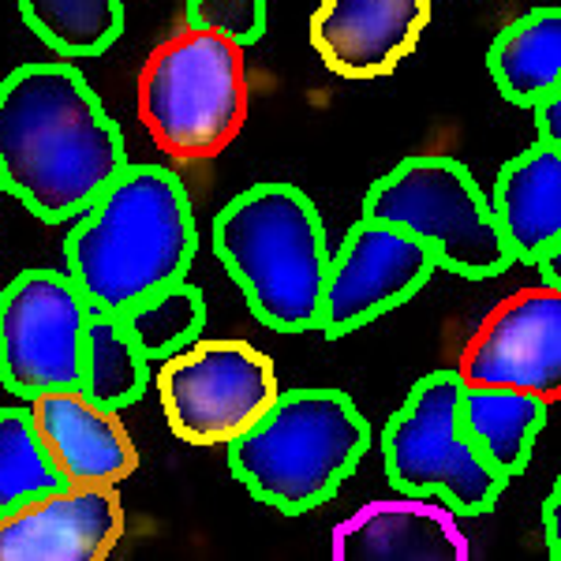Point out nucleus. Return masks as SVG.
<instances>
[{
  "label": "nucleus",
  "instance_id": "1",
  "mask_svg": "<svg viewBox=\"0 0 561 561\" xmlns=\"http://www.w3.org/2000/svg\"><path fill=\"white\" fill-rule=\"evenodd\" d=\"M121 124L68 60L0 79V192L45 225L76 221L128 169Z\"/></svg>",
  "mask_w": 561,
  "mask_h": 561
},
{
  "label": "nucleus",
  "instance_id": "2",
  "mask_svg": "<svg viewBox=\"0 0 561 561\" xmlns=\"http://www.w3.org/2000/svg\"><path fill=\"white\" fill-rule=\"evenodd\" d=\"M198 225L187 187L165 165H128L65 240V274L87 307L124 314L161 288L187 280Z\"/></svg>",
  "mask_w": 561,
  "mask_h": 561
},
{
  "label": "nucleus",
  "instance_id": "3",
  "mask_svg": "<svg viewBox=\"0 0 561 561\" xmlns=\"http://www.w3.org/2000/svg\"><path fill=\"white\" fill-rule=\"evenodd\" d=\"M210 240L262 325L277 333L319 330L330 248L311 195L285 180L251 184L214 217Z\"/></svg>",
  "mask_w": 561,
  "mask_h": 561
},
{
  "label": "nucleus",
  "instance_id": "4",
  "mask_svg": "<svg viewBox=\"0 0 561 561\" xmlns=\"http://www.w3.org/2000/svg\"><path fill=\"white\" fill-rule=\"evenodd\" d=\"M370 449V423L341 389H280L262 420L225 446L243 491L285 517L330 502Z\"/></svg>",
  "mask_w": 561,
  "mask_h": 561
},
{
  "label": "nucleus",
  "instance_id": "5",
  "mask_svg": "<svg viewBox=\"0 0 561 561\" xmlns=\"http://www.w3.org/2000/svg\"><path fill=\"white\" fill-rule=\"evenodd\" d=\"M139 121L173 161H210L248 124V60L237 42L210 31H176L153 45L135 83Z\"/></svg>",
  "mask_w": 561,
  "mask_h": 561
},
{
  "label": "nucleus",
  "instance_id": "6",
  "mask_svg": "<svg viewBox=\"0 0 561 561\" xmlns=\"http://www.w3.org/2000/svg\"><path fill=\"white\" fill-rule=\"evenodd\" d=\"M359 217L409 229L438 259V270L486 280L513 266L491 203L472 169L449 153H415L367 187Z\"/></svg>",
  "mask_w": 561,
  "mask_h": 561
},
{
  "label": "nucleus",
  "instance_id": "7",
  "mask_svg": "<svg viewBox=\"0 0 561 561\" xmlns=\"http://www.w3.org/2000/svg\"><path fill=\"white\" fill-rule=\"evenodd\" d=\"M465 382L457 370H431L409 389L382 431L389 486L409 497H438L457 517H483L510 483L476 454L457 427Z\"/></svg>",
  "mask_w": 561,
  "mask_h": 561
},
{
  "label": "nucleus",
  "instance_id": "8",
  "mask_svg": "<svg viewBox=\"0 0 561 561\" xmlns=\"http://www.w3.org/2000/svg\"><path fill=\"white\" fill-rule=\"evenodd\" d=\"M169 431L198 449L229 446L277 401L274 359L251 341H192L153 378Z\"/></svg>",
  "mask_w": 561,
  "mask_h": 561
},
{
  "label": "nucleus",
  "instance_id": "9",
  "mask_svg": "<svg viewBox=\"0 0 561 561\" xmlns=\"http://www.w3.org/2000/svg\"><path fill=\"white\" fill-rule=\"evenodd\" d=\"M87 300L65 270H23L0 293V386L20 401L83 378Z\"/></svg>",
  "mask_w": 561,
  "mask_h": 561
},
{
  "label": "nucleus",
  "instance_id": "10",
  "mask_svg": "<svg viewBox=\"0 0 561 561\" xmlns=\"http://www.w3.org/2000/svg\"><path fill=\"white\" fill-rule=\"evenodd\" d=\"M438 274V259L409 229L359 217L330 255L322 285L319 330L330 341L397 311Z\"/></svg>",
  "mask_w": 561,
  "mask_h": 561
},
{
  "label": "nucleus",
  "instance_id": "11",
  "mask_svg": "<svg viewBox=\"0 0 561 561\" xmlns=\"http://www.w3.org/2000/svg\"><path fill=\"white\" fill-rule=\"evenodd\" d=\"M468 389H524L547 404L561 397V288L528 285L497 300L457 356Z\"/></svg>",
  "mask_w": 561,
  "mask_h": 561
},
{
  "label": "nucleus",
  "instance_id": "12",
  "mask_svg": "<svg viewBox=\"0 0 561 561\" xmlns=\"http://www.w3.org/2000/svg\"><path fill=\"white\" fill-rule=\"evenodd\" d=\"M431 26V0H319L307 23L314 57L352 83L393 76Z\"/></svg>",
  "mask_w": 561,
  "mask_h": 561
},
{
  "label": "nucleus",
  "instance_id": "13",
  "mask_svg": "<svg viewBox=\"0 0 561 561\" xmlns=\"http://www.w3.org/2000/svg\"><path fill=\"white\" fill-rule=\"evenodd\" d=\"M116 486H60L0 517V561H102L124 539Z\"/></svg>",
  "mask_w": 561,
  "mask_h": 561
},
{
  "label": "nucleus",
  "instance_id": "14",
  "mask_svg": "<svg viewBox=\"0 0 561 561\" xmlns=\"http://www.w3.org/2000/svg\"><path fill=\"white\" fill-rule=\"evenodd\" d=\"M31 420L65 483L121 486L139 468V449L121 412L94 404L83 389H57V393L34 397Z\"/></svg>",
  "mask_w": 561,
  "mask_h": 561
},
{
  "label": "nucleus",
  "instance_id": "15",
  "mask_svg": "<svg viewBox=\"0 0 561 561\" xmlns=\"http://www.w3.org/2000/svg\"><path fill=\"white\" fill-rule=\"evenodd\" d=\"M333 558L348 561H465L468 539L449 505L409 497L367 502L333 531Z\"/></svg>",
  "mask_w": 561,
  "mask_h": 561
},
{
  "label": "nucleus",
  "instance_id": "16",
  "mask_svg": "<svg viewBox=\"0 0 561 561\" xmlns=\"http://www.w3.org/2000/svg\"><path fill=\"white\" fill-rule=\"evenodd\" d=\"M486 203L513 262L536 266L561 243V147L536 142L505 161Z\"/></svg>",
  "mask_w": 561,
  "mask_h": 561
},
{
  "label": "nucleus",
  "instance_id": "17",
  "mask_svg": "<svg viewBox=\"0 0 561 561\" xmlns=\"http://www.w3.org/2000/svg\"><path fill=\"white\" fill-rule=\"evenodd\" d=\"M550 404L524 389H460L457 401V427L476 454L510 479L524 476L536 449V438L547 427Z\"/></svg>",
  "mask_w": 561,
  "mask_h": 561
},
{
  "label": "nucleus",
  "instance_id": "18",
  "mask_svg": "<svg viewBox=\"0 0 561 561\" xmlns=\"http://www.w3.org/2000/svg\"><path fill=\"white\" fill-rule=\"evenodd\" d=\"M497 94L517 108L539 105L561 90V12L531 8L491 42L486 53Z\"/></svg>",
  "mask_w": 561,
  "mask_h": 561
},
{
  "label": "nucleus",
  "instance_id": "19",
  "mask_svg": "<svg viewBox=\"0 0 561 561\" xmlns=\"http://www.w3.org/2000/svg\"><path fill=\"white\" fill-rule=\"evenodd\" d=\"M147 364L150 359L131 341L121 314L90 307L83 325V378H79V389L90 401L108 412H124L139 404L150 386Z\"/></svg>",
  "mask_w": 561,
  "mask_h": 561
},
{
  "label": "nucleus",
  "instance_id": "20",
  "mask_svg": "<svg viewBox=\"0 0 561 561\" xmlns=\"http://www.w3.org/2000/svg\"><path fill=\"white\" fill-rule=\"evenodd\" d=\"M23 23L60 60H87L124 34V0H15Z\"/></svg>",
  "mask_w": 561,
  "mask_h": 561
},
{
  "label": "nucleus",
  "instance_id": "21",
  "mask_svg": "<svg viewBox=\"0 0 561 561\" xmlns=\"http://www.w3.org/2000/svg\"><path fill=\"white\" fill-rule=\"evenodd\" d=\"M60 486L68 483L45 454L31 409H0V517Z\"/></svg>",
  "mask_w": 561,
  "mask_h": 561
},
{
  "label": "nucleus",
  "instance_id": "22",
  "mask_svg": "<svg viewBox=\"0 0 561 561\" xmlns=\"http://www.w3.org/2000/svg\"><path fill=\"white\" fill-rule=\"evenodd\" d=\"M131 341L147 359H169L173 352L198 341L206 325V300L195 285L176 280L121 314Z\"/></svg>",
  "mask_w": 561,
  "mask_h": 561
},
{
  "label": "nucleus",
  "instance_id": "23",
  "mask_svg": "<svg viewBox=\"0 0 561 561\" xmlns=\"http://www.w3.org/2000/svg\"><path fill=\"white\" fill-rule=\"evenodd\" d=\"M184 26L221 34L248 49L266 34V0H187Z\"/></svg>",
  "mask_w": 561,
  "mask_h": 561
},
{
  "label": "nucleus",
  "instance_id": "24",
  "mask_svg": "<svg viewBox=\"0 0 561 561\" xmlns=\"http://www.w3.org/2000/svg\"><path fill=\"white\" fill-rule=\"evenodd\" d=\"M531 113H536L539 142H547V147H561V90L550 98H542L539 105H531Z\"/></svg>",
  "mask_w": 561,
  "mask_h": 561
},
{
  "label": "nucleus",
  "instance_id": "25",
  "mask_svg": "<svg viewBox=\"0 0 561 561\" xmlns=\"http://www.w3.org/2000/svg\"><path fill=\"white\" fill-rule=\"evenodd\" d=\"M542 539L550 547V558H561V479H554L542 505Z\"/></svg>",
  "mask_w": 561,
  "mask_h": 561
},
{
  "label": "nucleus",
  "instance_id": "26",
  "mask_svg": "<svg viewBox=\"0 0 561 561\" xmlns=\"http://www.w3.org/2000/svg\"><path fill=\"white\" fill-rule=\"evenodd\" d=\"M558 259H561V243H558V248H550L547 255L536 259V266L542 270V285H550V288H561V266H558Z\"/></svg>",
  "mask_w": 561,
  "mask_h": 561
}]
</instances>
